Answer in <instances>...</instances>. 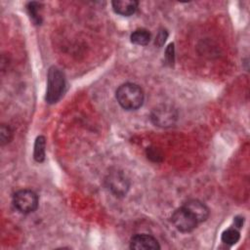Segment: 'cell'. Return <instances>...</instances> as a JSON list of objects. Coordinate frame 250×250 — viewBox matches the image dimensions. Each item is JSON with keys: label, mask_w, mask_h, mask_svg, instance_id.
Wrapping results in <instances>:
<instances>
[{"label": "cell", "mask_w": 250, "mask_h": 250, "mask_svg": "<svg viewBox=\"0 0 250 250\" xmlns=\"http://www.w3.org/2000/svg\"><path fill=\"white\" fill-rule=\"evenodd\" d=\"M118 104L126 110H136L143 105L144 92L134 83H125L118 87L115 93Z\"/></svg>", "instance_id": "1"}, {"label": "cell", "mask_w": 250, "mask_h": 250, "mask_svg": "<svg viewBox=\"0 0 250 250\" xmlns=\"http://www.w3.org/2000/svg\"><path fill=\"white\" fill-rule=\"evenodd\" d=\"M65 78L63 72L57 66L50 67L47 76V91L45 100L48 104L57 103L63 95Z\"/></svg>", "instance_id": "2"}, {"label": "cell", "mask_w": 250, "mask_h": 250, "mask_svg": "<svg viewBox=\"0 0 250 250\" xmlns=\"http://www.w3.org/2000/svg\"><path fill=\"white\" fill-rule=\"evenodd\" d=\"M106 188L117 197L127 194L130 188V181L126 174L118 169L111 170L105 177Z\"/></svg>", "instance_id": "3"}, {"label": "cell", "mask_w": 250, "mask_h": 250, "mask_svg": "<svg viewBox=\"0 0 250 250\" xmlns=\"http://www.w3.org/2000/svg\"><path fill=\"white\" fill-rule=\"evenodd\" d=\"M178 119L177 109L169 104H159L150 112L151 122L158 127L167 128L173 126Z\"/></svg>", "instance_id": "4"}, {"label": "cell", "mask_w": 250, "mask_h": 250, "mask_svg": "<svg viewBox=\"0 0 250 250\" xmlns=\"http://www.w3.org/2000/svg\"><path fill=\"white\" fill-rule=\"evenodd\" d=\"M13 204L19 212L29 214L37 209L38 196L31 189H21L13 195Z\"/></svg>", "instance_id": "5"}, {"label": "cell", "mask_w": 250, "mask_h": 250, "mask_svg": "<svg viewBox=\"0 0 250 250\" xmlns=\"http://www.w3.org/2000/svg\"><path fill=\"white\" fill-rule=\"evenodd\" d=\"M171 222L174 227L182 232H190L198 225L195 217L184 206L174 211L171 216Z\"/></svg>", "instance_id": "6"}, {"label": "cell", "mask_w": 250, "mask_h": 250, "mask_svg": "<svg viewBox=\"0 0 250 250\" xmlns=\"http://www.w3.org/2000/svg\"><path fill=\"white\" fill-rule=\"evenodd\" d=\"M130 248L134 250H155L159 249L158 241L148 234H136L130 240Z\"/></svg>", "instance_id": "7"}, {"label": "cell", "mask_w": 250, "mask_h": 250, "mask_svg": "<svg viewBox=\"0 0 250 250\" xmlns=\"http://www.w3.org/2000/svg\"><path fill=\"white\" fill-rule=\"evenodd\" d=\"M185 208H187L196 219V221L199 223L205 222L209 217V209L208 207L197 199H189L183 205Z\"/></svg>", "instance_id": "8"}, {"label": "cell", "mask_w": 250, "mask_h": 250, "mask_svg": "<svg viewBox=\"0 0 250 250\" xmlns=\"http://www.w3.org/2000/svg\"><path fill=\"white\" fill-rule=\"evenodd\" d=\"M111 4L113 11L116 14L124 17H129L136 12L139 2L135 0H116L112 1Z\"/></svg>", "instance_id": "9"}, {"label": "cell", "mask_w": 250, "mask_h": 250, "mask_svg": "<svg viewBox=\"0 0 250 250\" xmlns=\"http://www.w3.org/2000/svg\"><path fill=\"white\" fill-rule=\"evenodd\" d=\"M131 42L136 45L140 46H146L150 41V33L144 28H139L133 31V33L130 36Z\"/></svg>", "instance_id": "10"}, {"label": "cell", "mask_w": 250, "mask_h": 250, "mask_svg": "<svg viewBox=\"0 0 250 250\" xmlns=\"http://www.w3.org/2000/svg\"><path fill=\"white\" fill-rule=\"evenodd\" d=\"M45 147H46V141L43 136H39L35 140L34 144V151L33 157L37 162H42L45 159Z\"/></svg>", "instance_id": "11"}, {"label": "cell", "mask_w": 250, "mask_h": 250, "mask_svg": "<svg viewBox=\"0 0 250 250\" xmlns=\"http://www.w3.org/2000/svg\"><path fill=\"white\" fill-rule=\"evenodd\" d=\"M239 238L240 233L236 228H229L222 233V241L228 245H233L237 243Z\"/></svg>", "instance_id": "12"}, {"label": "cell", "mask_w": 250, "mask_h": 250, "mask_svg": "<svg viewBox=\"0 0 250 250\" xmlns=\"http://www.w3.org/2000/svg\"><path fill=\"white\" fill-rule=\"evenodd\" d=\"M26 8L32 21L35 24H40L41 23V15H40L41 4L38 2H29Z\"/></svg>", "instance_id": "13"}, {"label": "cell", "mask_w": 250, "mask_h": 250, "mask_svg": "<svg viewBox=\"0 0 250 250\" xmlns=\"http://www.w3.org/2000/svg\"><path fill=\"white\" fill-rule=\"evenodd\" d=\"M13 138V131L12 129L6 125V124H2L1 128H0V142L2 146L7 145L8 143L11 142Z\"/></svg>", "instance_id": "14"}, {"label": "cell", "mask_w": 250, "mask_h": 250, "mask_svg": "<svg viewBox=\"0 0 250 250\" xmlns=\"http://www.w3.org/2000/svg\"><path fill=\"white\" fill-rule=\"evenodd\" d=\"M146 155H147V157H148L150 160H152V161H154V162H159V161L162 160V153H161L160 150H159L158 148H156V147H152V146L147 147V149H146Z\"/></svg>", "instance_id": "15"}, {"label": "cell", "mask_w": 250, "mask_h": 250, "mask_svg": "<svg viewBox=\"0 0 250 250\" xmlns=\"http://www.w3.org/2000/svg\"><path fill=\"white\" fill-rule=\"evenodd\" d=\"M175 51H174V44L171 43L168 45L166 52H165V60H166V63L169 64L170 66L173 65L174 63V59H175Z\"/></svg>", "instance_id": "16"}, {"label": "cell", "mask_w": 250, "mask_h": 250, "mask_svg": "<svg viewBox=\"0 0 250 250\" xmlns=\"http://www.w3.org/2000/svg\"><path fill=\"white\" fill-rule=\"evenodd\" d=\"M167 36H168V33H167L166 30H160V31L158 32L156 38H155V45L161 47V46L164 44V42H165Z\"/></svg>", "instance_id": "17"}, {"label": "cell", "mask_w": 250, "mask_h": 250, "mask_svg": "<svg viewBox=\"0 0 250 250\" xmlns=\"http://www.w3.org/2000/svg\"><path fill=\"white\" fill-rule=\"evenodd\" d=\"M243 223H244V218L241 217V216H236V217L233 219L234 227H235L237 229H239L242 228Z\"/></svg>", "instance_id": "18"}]
</instances>
